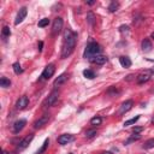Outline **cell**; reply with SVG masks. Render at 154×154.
Returning <instances> with one entry per match:
<instances>
[{
  "instance_id": "1",
  "label": "cell",
  "mask_w": 154,
  "mask_h": 154,
  "mask_svg": "<svg viewBox=\"0 0 154 154\" xmlns=\"http://www.w3.org/2000/svg\"><path fill=\"white\" fill-rule=\"evenodd\" d=\"M77 41V34L72 32L70 29H66L64 32V45L61 49V59L67 58L75 49Z\"/></svg>"
},
{
  "instance_id": "2",
  "label": "cell",
  "mask_w": 154,
  "mask_h": 154,
  "mask_svg": "<svg viewBox=\"0 0 154 154\" xmlns=\"http://www.w3.org/2000/svg\"><path fill=\"white\" fill-rule=\"evenodd\" d=\"M101 53V47L97 42H90L87 45L85 51H84V58H94L96 55H100Z\"/></svg>"
},
{
  "instance_id": "3",
  "label": "cell",
  "mask_w": 154,
  "mask_h": 154,
  "mask_svg": "<svg viewBox=\"0 0 154 154\" xmlns=\"http://www.w3.org/2000/svg\"><path fill=\"white\" fill-rule=\"evenodd\" d=\"M54 71H55V66H54V64H48L46 67H45V70L42 71V73H41V81H43V79H48V78H51L53 75H54Z\"/></svg>"
},
{
  "instance_id": "4",
  "label": "cell",
  "mask_w": 154,
  "mask_h": 154,
  "mask_svg": "<svg viewBox=\"0 0 154 154\" xmlns=\"http://www.w3.org/2000/svg\"><path fill=\"white\" fill-rule=\"evenodd\" d=\"M63 25H64L63 18H60V17L54 18V20H53V25H52V34H53V35H58V34L61 31Z\"/></svg>"
},
{
  "instance_id": "5",
  "label": "cell",
  "mask_w": 154,
  "mask_h": 154,
  "mask_svg": "<svg viewBox=\"0 0 154 154\" xmlns=\"http://www.w3.org/2000/svg\"><path fill=\"white\" fill-rule=\"evenodd\" d=\"M32 138H34V135H32V134H30V135H28L26 137H24V138L18 143L16 150H17V152H22V150H24V149L30 144V142L32 141Z\"/></svg>"
},
{
  "instance_id": "6",
  "label": "cell",
  "mask_w": 154,
  "mask_h": 154,
  "mask_svg": "<svg viewBox=\"0 0 154 154\" xmlns=\"http://www.w3.org/2000/svg\"><path fill=\"white\" fill-rule=\"evenodd\" d=\"M152 75H153V71H152V70H147V71L140 73V75L136 77V82H137L138 84H143V83H146V82H148V81L150 79Z\"/></svg>"
},
{
  "instance_id": "7",
  "label": "cell",
  "mask_w": 154,
  "mask_h": 154,
  "mask_svg": "<svg viewBox=\"0 0 154 154\" xmlns=\"http://www.w3.org/2000/svg\"><path fill=\"white\" fill-rule=\"evenodd\" d=\"M49 118H51V116L48 114V113H45L42 117H40L37 120H35L34 122V124H32V126H34V129H40V128H42V126H45L47 123H48V120H49Z\"/></svg>"
},
{
  "instance_id": "8",
  "label": "cell",
  "mask_w": 154,
  "mask_h": 154,
  "mask_svg": "<svg viewBox=\"0 0 154 154\" xmlns=\"http://www.w3.org/2000/svg\"><path fill=\"white\" fill-rule=\"evenodd\" d=\"M58 96H59V91H58V90H53V91L49 94V96L45 100L43 106H45V107H49V106H52V105L58 100Z\"/></svg>"
},
{
  "instance_id": "9",
  "label": "cell",
  "mask_w": 154,
  "mask_h": 154,
  "mask_svg": "<svg viewBox=\"0 0 154 154\" xmlns=\"http://www.w3.org/2000/svg\"><path fill=\"white\" fill-rule=\"evenodd\" d=\"M132 106H134V101H132V100H126V101H124V102L122 103L119 111H118V114H119V116H123V114L128 113V112L132 108Z\"/></svg>"
},
{
  "instance_id": "10",
  "label": "cell",
  "mask_w": 154,
  "mask_h": 154,
  "mask_svg": "<svg viewBox=\"0 0 154 154\" xmlns=\"http://www.w3.org/2000/svg\"><path fill=\"white\" fill-rule=\"evenodd\" d=\"M25 125H26V120H25V119L16 120V122L13 123V125H12V131H13L14 134H18L19 131L23 130V128H24Z\"/></svg>"
},
{
  "instance_id": "11",
  "label": "cell",
  "mask_w": 154,
  "mask_h": 154,
  "mask_svg": "<svg viewBox=\"0 0 154 154\" xmlns=\"http://www.w3.org/2000/svg\"><path fill=\"white\" fill-rule=\"evenodd\" d=\"M73 140H75L73 135L64 134V135H60V136L58 137V143H59V144H61V146H64V144H67V143L72 142Z\"/></svg>"
},
{
  "instance_id": "12",
  "label": "cell",
  "mask_w": 154,
  "mask_h": 154,
  "mask_svg": "<svg viewBox=\"0 0 154 154\" xmlns=\"http://www.w3.org/2000/svg\"><path fill=\"white\" fill-rule=\"evenodd\" d=\"M26 13H28V8L26 7H22L18 13H17V17H16V20H14V24L18 25L19 23H22L24 20V18L26 17Z\"/></svg>"
},
{
  "instance_id": "13",
  "label": "cell",
  "mask_w": 154,
  "mask_h": 154,
  "mask_svg": "<svg viewBox=\"0 0 154 154\" xmlns=\"http://www.w3.org/2000/svg\"><path fill=\"white\" fill-rule=\"evenodd\" d=\"M28 103H29L28 96L23 95V96H20V97L17 100V102H16V108H17V109H23V108H25V107L28 106Z\"/></svg>"
},
{
  "instance_id": "14",
  "label": "cell",
  "mask_w": 154,
  "mask_h": 154,
  "mask_svg": "<svg viewBox=\"0 0 154 154\" xmlns=\"http://www.w3.org/2000/svg\"><path fill=\"white\" fill-rule=\"evenodd\" d=\"M141 48H142L143 52H149V51L153 48V45H152L150 40H149V38H144V40L142 41V43H141Z\"/></svg>"
},
{
  "instance_id": "15",
  "label": "cell",
  "mask_w": 154,
  "mask_h": 154,
  "mask_svg": "<svg viewBox=\"0 0 154 154\" xmlns=\"http://www.w3.org/2000/svg\"><path fill=\"white\" fill-rule=\"evenodd\" d=\"M91 61L94 64H97V65H103L107 61V57H105V55H96V57L91 58Z\"/></svg>"
},
{
  "instance_id": "16",
  "label": "cell",
  "mask_w": 154,
  "mask_h": 154,
  "mask_svg": "<svg viewBox=\"0 0 154 154\" xmlns=\"http://www.w3.org/2000/svg\"><path fill=\"white\" fill-rule=\"evenodd\" d=\"M66 79H67V75H66V73H61L58 78H55V81L53 82V85H54V87H59V85H61Z\"/></svg>"
},
{
  "instance_id": "17",
  "label": "cell",
  "mask_w": 154,
  "mask_h": 154,
  "mask_svg": "<svg viewBox=\"0 0 154 154\" xmlns=\"http://www.w3.org/2000/svg\"><path fill=\"white\" fill-rule=\"evenodd\" d=\"M119 63L123 67H130L131 66V60L129 57H120L119 58Z\"/></svg>"
},
{
  "instance_id": "18",
  "label": "cell",
  "mask_w": 154,
  "mask_h": 154,
  "mask_svg": "<svg viewBox=\"0 0 154 154\" xmlns=\"http://www.w3.org/2000/svg\"><path fill=\"white\" fill-rule=\"evenodd\" d=\"M1 36H2L4 40H6L7 37L11 36V30H10L8 26H4V28H2V30H1Z\"/></svg>"
},
{
  "instance_id": "19",
  "label": "cell",
  "mask_w": 154,
  "mask_h": 154,
  "mask_svg": "<svg viewBox=\"0 0 154 154\" xmlns=\"http://www.w3.org/2000/svg\"><path fill=\"white\" fill-rule=\"evenodd\" d=\"M0 85L2 88H8L11 85V81L7 78V77H1L0 78Z\"/></svg>"
},
{
  "instance_id": "20",
  "label": "cell",
  "mask_w": 154,
  "mask_h": 154,
  "mask_svg": "<svg viewBox=\"0 0 154 154\" xmlns=\"http://www.w3.org/2000/svg\"><path fill=\"white\" fill-rule=\"evenodd\" d=\"M118 8H119V2H118V1H112V2L109 4V6H108V11L112 12V13L116 12Z\"/></svg>"
},
{
  "instance_id": "21",
  "label": "cell",
  "mask_w": 154,
  "mask_h": 154,
  "mask_svg": "<svg viewBox=\"0 0 154 154\" xmlns=\"http://www.w3.org/2000/svg\"><path fill=\"white\" fill-rule=\"evenodd\" d=\"M141 138V135L140 134H135V135H132L131 137H129L126 141H125V144H130V143H132V142H135V141H138Z\"/></svg>"
},
{
  "instance_id": "22",
  "label": "cell",
  "mask_w": 154,
  "mask_h": 154,
  "mask_svg": "<svg viewBox=\"0 0 154 154\" xmlns=\"http://www.w3.org/2000/svg\"><path fill=\"white\" fill-rule=\"evenodd\" d=\"M48 144H49V140L47 138V140H45L43 144L41 146V148H40L35 154H42V153H45V152H46V149H47V147H48Z\"/></svg>"
},
{
  "instance_id": "23",
  "label": "cell",
  "mask_w": 154,
  "mask_h": 154,
  "mask_svg": "<svg viewBox=\"0 0 154 154\" xmlns=\"http://www.w3.org/2000/svg\"><path fill=\"white\" fill-rule=\"evenodd\" d=\"M12 67H13V71H14V73H16V75H19V73H22V72H23V69H22V66H20V64H19V63H13Z\"/></svg>"
},
{
  "instance_id": "24",
  "label": "cell",
  "mask_w": 154,
  "mask_h": 154,
  "mask_svg": "<svg viewBox=\"0 0 154 154\" xmlns=\"http://www.w3.org/2000/svg\"><path fill=\"white\" fill-rule=\"evenodd\" d=\"M87 22H88L90 25H94V23H95V16H94L93 12H88V13H87Z\"/></svg>"
},
{
  "instance_id": "25",
  "label": "cell",
  "mask_w": 154,
  "mask_h": 154,
  "mask_svg": "<svg viewBox=\"0 0 154 154\" xmlns=\"http://www.w3.org/2000/svg\"><path fill=\"white\" fill-rule=\"evenodd\" d=\"M83 75H84V77L88 78V79H93V78L95 77V73H94V71H91V70H84V71H83Z\"/></svg>"
},
{
  "instance_id": "26",
  "label": "cell",
  "mask_w": 154,
  "mask_h": 154,
  "mask_svg": "<svg viewBox=\"0 0 154 154\" xmlns=\"http://www.w3.org/2000/svg\"><path fill=\"white\" fill-rule=\"evenodd\" d=\"M143 148H144V149L154 148V138H150V140L146 141V142H144V144H143Z\"/></svg>"
},
{
  "instance_id": "27",
  "label": "cell",
  "mask_w": 154,
  "mask_h": 154,
  "mask_svg": "<svg viewBox=\"0 0 154 154\" xmlns=\"http://www.w3.org/2000/svg\"><path fill=\"white\" fill-rule=\"evenodd\" d=\"M138 119H140V116H136V117H134V118H131V119H129V120L124 122V126H129V125H132V124H135V123H136Z\"/></svg>"
},
{
  "instance_id": "28",
  "label": "cell",
  "mask_w": 154,
  "mask_h": 154,
  "mask_svg": "<svg viewBox=\"0 0 154 154\" xmlns=\"http://www.w3.org/2000/svg\"><path fill=\"white\" fill-rule=\"evenodd\" d=\"M102 123V118L101 117H94L90 119V124L91 125H100Z\"/></svg>"
},
{
  "instance_id": "29",
  "label": "cell",
  "mask_w": 154,
  "mask_h": 154,
  "mask_svg": "<svg viewBox=\"0 0 154 154\" xmlns=\"http://www.w3.org/2000/svg\"><path fill=\"white\" fill-rule=\"evenodd\" d=\"M49 24V19L48 18H42L40 22H38V26L40 28H45V26H47Z\"/></svg>"
},
{
  "instance_id": "30",
  "label": "cell",
  "mask_w": 154,
  "mask_h": 154,
  "mask_svg": "<svg viewBox=\"0 0 154 154\" xmlns=\"http://www.w3.org/2000/svg\"><path fill=\"white\" fill-rule=\"evenodd\" d=\"M94 136H96V130H87V132H85L87 138H91Z\"/></svg>"
},
{
  "instance_id": "31",
  "label": "cell",
  "mask_w": 154,
  "mask_h": 154,
  "mask_svg": "<svg viewBox=\"0 0 154 154\" xmlns=\"http://www.w3.org/2000/svg\"><path fill=\"white\" fill-rule=\"evenodd\" d=\"M118 93H119V91L116 89V87H111V88L107 90V94H109V95H113V96H114L116 94H118Z\"/></svg>"
},
{
  "instance_id": "32",
  "label": "cell",
  "mask_w": 154,
  "mask_h": 154,
  "mask_svg": "<svg viewBox=\"0 0 154 154\" xmlns=\"http://www.w3.org/2000/svg\"><path fill=\"white\" fill-rule=\"evenodd\" d=\"M143 129H144L143 126H135V128L132 129V132H134V134H140L141 131H143Z\"/></svg>"
},
{
  "instance_id": "33",
  "label": "cell",
  "mask_w": 154,
  "mask_h": 154,
  "mask_svg": "<svg viewBox=\"0 0 154 154\" xmlns=\"http://www.w3.org/2000/svg\"><path fill=\"white\" fill-rule=\"evenodd\" d=\"M119 31L120 32H129V26L128 25H122L119 28Z\"/></svg>"
},
{
  "instance_id": "34",
  "label": "cell",
  "mask_w": 154,
  "mask_h": 154,
  "mask_svg": "<svg viewBox=\"0 0 154 154\" xmlns=\"http://www.w3.org/2000/svg\"><path fill=\"white\" fill-rule=\"evenodd\" d=\"M42 46H43V42H42V41H40V42H38V51H40V52L42 51Z\"/></svg>"
},
{
  "instance_id": "35",
  "label": "cell",
  "mask_w": 154,
  "mask_h": 154,
  "mask_svg": "<svg viewBox=\"0 0 154 154\" xmlns=\"http://www.w3.org/2000/svg\"><path fill=\"white\" fill-rule=\"evenodd\" d=\"M85 4H87V5H94L95 1H85Z\"/></svg>"
},
{
  "instance_id": "36",
  "label": "cell",
  "mask_w": 154,
  "mask_h": 154,
  "mask_svg": "<svg viewBox=\"0 0 154 154\" xmlns=\"http://www.w3.org/2000/svg\"><path fill=\"white\" fill-rule=\"evenodd\" d=\"M2 154H8V153H7L6 150H2Z\"/></svg>"
},
{
  "instance_id": "37",
  "label": "cell",
  "mask_w": 154,
  "mask_h": 154,
  "mask_svg": "<svg viewBox=\"0 0 154 154\" xmlns=\"http://www.w3.org/2000/svg\"><path fill=\"white\" fill-rule=\"evenodd\" d=\"M102 154H111L109 152H105V153H102Z\"/></svg>"
},
{
  "instance_id": "38",
  "label": "cell",
  "mask_w": 154,
  "mask_h": 154,
  "mask_svg": "<svg viewBox=\"0 0 154 154\" xmlns=\"http://www.w3.org/2000/svg\"><path fill=\"white\" fill-rule=\"evenodd\" d=\"M152 38H154V32H152Z\"/></svg>"
}]
</instances>
